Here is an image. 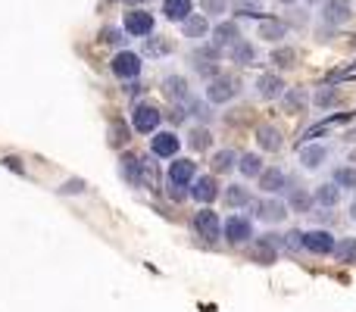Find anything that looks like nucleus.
Wrapping results in <instances>:
<instances>
[{"instance_id":"obj_1","label":"nucleus","mask_w":356,"mask_h":312,"mask_svg":"<svg viewBox=\"0 0 356 312\" xmlns=\"http://www.w3.org/2000/svg\"><path fill=\"white\" fill-rule=\"evenodd\" d=\"M160 109L150 107V103H138L135 109H132V125H135V131H141V135H150V131L160 129Z\"/></svg>"},{"instance_id":"obj_2","label":"nucleus","mask_w":356,"mask_h":312,"mask_svg":"<svg viewBox=\"0 0 356 312\" xmlns=\"http://www.w3.org/2000/svg\"><path fill=\"white\" fill-rule=\"evenodd\" d=\"M238 97V78H231V75H219V78H213L207 88V100L209 103H229Z\"/></svg>"},{"instance_id":"obj_3","label":"nucleus","mask_w":356,"mask_h":312,"mask_svg":"<svg viewBox=\"0 0 356 312\" xmlns=\"http://www.w3.org/2000/svg\"><path fill=\"white\" fill-rule=\"evenodd\" d=\"M109 69H113L116 78H138L141 75V56L132 54V50H122V54L113 56Z\"/></svg>"},{"instance_id":"obj_4","label":"nucleus","mask_w":356,"mask_h":312,"mask_svg":"<svg viewBox=\"0 0 356 312\" xmlns=\"http://www.w3.org/2000/svg\"><path fill=\"white\" fill-rule=\"evenodd\" d=\"M119 172L128 184L135 188H147V175H144V156H122L119 159Z\"/></svg>"},{"instance_id":"obj_5","label":"nucleus","mask_w":356,"mask_h":312,"mask_svg":"<svg viewBox=\"0 0 356 312\" xmlns=\"http://www.w3.org/2000/svg\"><path fill=\"white\" fill-rule=\"evenodd\" d=\"M335 238H331L328 231H322V228H316V231H306L303 234V250H309V253H316V256H328V253H335Z\"/></svg>"},{"instance_id":"obj_6","label":"nucleus","mask_w":356,"mask_h":312,"mask_svg":"<svg viewBox=\"0 0 356 312\" xmlns=\"http://www.w3.org/2000/svg\"><path fill=\"white\" fill-rule=\"evenodd\" d=\"M125 32L132 38H147L154 32V16L144 13V10H128L125 13Z\"/></svg>"},{"instance_id":"obj_7","label":"nucleus","mask_w":356,"mask_h":312,"mask_svg":"<svg viewBox=\"0 0 356 312\" xmlns=\"http://www.w3.org/2000/svg\"><path fill=\"white\" fill-rule=\"evenodd\" d=\"M194 231L200 234L203 241H216V238H219V231H222L219 216H216L213 210H200L194 216Z\"/></svg>"},{"instance_id":"obj_8","label":"nucleus","mask_w":356,"mask_h":312,"mask_svg":"<svg viewBox=\"0 0 356 312\" xmlns=\"http://www.w3.org/2000/svg\"><path fill=\"white\" fill-rule=\"evenodd\" d=\"M350 16H353L350 0H325L322 19L328 22V25H344V22H350Z\"/></svg>"},{"instance_id":"obj_9","label":"nucleus","mask_w":356,"mask_h":312,"mask_svg":"<svg viewBox=\"0 0 356 312\" xmlns=\"http://www.w3.org/2000/svg\"><path fill=\"white\" fill-rule=\"evenodd\" d=\"M225 238H229L231 244H247V241L253 238V225H250V219L231 216L229 222H225Z\"/></svg>"},{"instance_id":"obj_10","label":"nucleus","mask_w":356,"mask_h":312,"mask_svg":"<svg viewBox=\"0 0 356 312\" xmlns=\"http://www.w3.org/2000/svg\"><path fill=\"white\" fill-rule=\"evenodd\" d=\"M197 178V163H191V159H175L172 166H169V181L175 184V188H185V184H191Z\"/></svg>"},{"instance_id":"obj_11","label":"nucleus","mask_w":356,"mask_h":312,"mask_svg":"<svg viewBox=\"0 0 356 312\" xmlns=\"http://www.w3.org/2000/svg\"><path fill=\"white\" fill-rule=\"evenodd\" d=\"M216 194H219L216 175H200V178H194V184H191V197H194L197 203H213Z\"/></svg>"},{"instance_id":"obj_12","label":"nucleus","mask_w":356,"mask_h":312,"mask_svg":"<svg viewBox=\"0 0 356 312\" xmlns=\"http://www.w3.org/2000/svg\"><path fill=\"white\" fill-rule=\"evenodd\" d=\"M256 91H260L262 100H275V97L284 94V78H282V75L266 72V75H260V78H256Z\"/></svg>"},{"instance_id":"obj_13","label":"nucleus","mask_w":356,"mask_h":312,"mask_svg":"<svg viewBox=\"0 0 356 312\" xmlns=\"http://www.w3.org/2000/svg\"><path fill=\"white\" fill-rule=\"evenodd\" d=\"M253 212H256V219H262V222H282L284 219V212H288V206L284 203H278V200H260V203H253Z\"/></svg>"},{"instance_id":"obj_14","label":"nucleus","mask_w":356,"mask_h":312,"mask_svg":"<svg viewBox=\"0 0 356 312\" xmlns=\"http://www.w3.org/2000/svg\"><path fill=\"white\" fill-rule=\"evenodd\" d=\"M150 147H154V156H163V159H166V156L178 153L182 141H178V135H175V131H160V135L154 137V144H150Z\"/></svg>"},{"instance_id":"obj_15","label":"nucleus","mask_w":356,"mask_h":312,"mask_svg":"<svg viewBox=\"0 0 356 312\" xmlns=\"http://www.w3.org/2000/svg\"><path fill=\"white\" fill-rule=\"evenodd\" d=\"M163 16L169 22H185L188 16H194V3L191 0H163Z\"/></svg>"},{"instance_id":"obj_16","label":"nucleus","mask_w":356,"mask_h":312,"mask_svg":"<svg viewBox=\"0 0 356 312\" xmlns=\"http://www.w3.org/2000/svg\"><path fill=\"white\" fill-rule=\"evenodd\" d=\"M256 144H260L266 153H278L284 141H282V131H278L275 125H262V129L256 131Z\"/></svg>"},{"instance_id":"obj_17","label":"nucleus","mask_w":356,"mask_h":312,"mask_svg":"<svg viewBox=\"0 0 356 312\" xmlns=\"http://www.w3.org/2000/svg\"><path fill=\"white\" fill-rule=\"evenodd\" d=\"M260 188L266 190V194H278V190H284L288 188V178H284V172L282 169H266V172H260Z\"/></svg>"},{"instance_id":"obj_18","label":"nucleus","mask_w":356,"mask_h":312,"mask_svg":"<svg viewBox=\"0 0 356 312\" xmlns=\"http://www.w3.org/2000/svg\"><path fill=\"white\" fill-rule=\"evenodd\" d=\"M163 91H166V97H169V100H175V103H185L191 97L188 82H185L182 75H169L166 82H163Z\"/></svg>"},{"instance_id":"obj_19","label":"nucleus","mask_w":356,"mask_h":312,"mask_svg":"<svg viewBox=\"0 0 356 312\" xmlns=\"http://www.w3.org/2000/svg\"><path fill=\"white\" fill-rule=\"evenodd\" d=\"M325 156H328V150H325L322 144H306V147L300 150V163H303V169H319V166L325 163Z\"/></svg>"},{"instance_id":"obj_20","label":"nucleus","mask_w":356,"mask_h":312,"mask_svg":"<svg viewBox=\"0 0 356 312\" xmlns=\"http://www.w3.org/2000/svg\"><path fill=\"white\" fill-rule=\"evenodd\" d=\"M229 56H231V63H238V66H250V63L256 60V50H253L250 41H241V38H238L235 44H229Z\"/></svg>"},{"instance_id":"obj_21","label":"nucleus","mask_w":356,"mask_h":312,"mask_svg":"<svg viewBox=\"0 0 356 312\" xmlns=\"http://www.w3.org/2000/svg\"><path fill=\"white\" fill-rule=\"evenodd\" d=\"M284 34H288V22H282V19H262L260 22L262 41H282Z\"/></svg>"},{"instance_id":"obj_22","label":"nucleus","mask_w":356,"mask_h":312,"mask_svg":"<svg viewBox=\"0 0 356 312\" xmlns=\"http://www.w3.org/2000/svg\"><path fill=\"white\" fill-rule=\"evenodd\" d=\"M275 244H278V234H266V241H260V244L253 247V259H260V263H275Z\"/></svg>"},{"instance_id":"obj_23","label":"nucleus","mask_w":356,"mask_h":312,"mask_svg":"<svg viewBox=\"0 0 356 312\" xmlns=\"http://www.w3.org/2000/svg\"><path fill=\"white\" fill-rule=\"evenodd\" d=\"M313 203H316V197L306 188H291V210L294 212H309Z\"/></svg>"},{"instance_id":"obj_24","label":"nucleus","mask_w":356,"mask_h":312,"mask_svg":"<svg viewBox=\"0 0 356 312\" xmlns=\"http://www.w3.org/2000/svg\"><path fill=\"white\" fill-rule=\"evenodd\" d=\"M182 32H185V38H203V34L209 32V22L203 19V16H188V19L182 22Z\"/></svg>"},{"instance_id":"obj_25","label":"nucleus","mask_w":356,"mask_h":312,"mask_svg":"<svg viewBox=\"0 0 356 312\" xmlns=\"http://www.w3.org/2000/svg\"><path fill=\"white\" fill-rule=\"evenodd\" d=\"M313 197H316V203H322V206H335L337 200H341V188H337L335 181H328V184H319Z\"/></svg>"},{"instance_id":"obj_26","label":"nucleus","mask_w":356,"mask_h":312,"mask_svg":"<svg viewBox=\"0 0 356 312\" xmlns=\"http://www.w3.org/2000/svg\"><path fill=\"white\" fill-rule=\"evenodd\" d=\"M238 169H241L244 178H260L262 172V163L256 153H241V159H238Z\"/></svg>"},{"instance_id":"obj_27","label":"nucleus","mask_w":356,"mask_h":312,"mask_svg":"<svg viewBox=\"0 0 356 312\" xmlns=\"http://www.w3.org/2000/svg\"><path fill=\"white\" fill-rule=\"evenodd\" d=\"M235 166H238V153H235V150H219V153H216V159H213V172H216V175L231 172Z\"/></svg>"},{"instance_id":"obj_28","label":"nucleus","mask_w":356,"mask_h":312,"mask_svg":"<svg viewBox=\"0 0 356 312\" xmlns=\"http://www.w3.org/2000/svg\"><path fill=\"white\" fill-rule=\"evenodd\" d=\"M225 203H229L231 210H238V206H247L250 203V190L244 188V184H231V188L225 190Z\"/></svg>"},{"instance_id":"obj_29","label":"nucleus","mask_w":356,"mask_h":312,"mask_svg":"<svg viewBox=\"0 0 356 312\" xmlns=\"http://www.w3.org/2000/svg\"><path fill=\"white\" fill-rule=\"evenodd\" d=\"M238 38H241V32H238L235 22H219L216 25V44H235Z\"/></svg>"},{"instance_id":"obj_30","label":"nucleus","mask_w":356,"mask_h":312,"mask_svg":"<svg viewBox=\"0 0 356 312\" xmlns=\"http://www.w3.org/2000/svg\"><path fill=\"white\" fill-rule=\"evenodd\" d=\"M284 107H288V113H303V107H306V91L291 88L288 94H284Z\"/></svg>"},{"instance_id":"obj_31","label":"nucleus","mask_w":356,"mask_h":312,"mask_svg":"<svg viewBox=\"0 0 356 312\" xmlns=\"http://www.w3.org/2000/svg\"><path fill=\"white\" fill-rule=\"evenodd\" d=\"M337 263H356V238H344L341 244L335 247Z\"/></svg>"},{"instance_id":"obj_32","label":"nucleus","mask_w":356,"mask_h":312,"mask_svg":"<svg viewBox=\"0 0 356 312\" xmlns=\"http://www.w3.org/2000/svg\"><path fill=\"white\" fill-rule=\"evenodd\" d=\"M316 107H322V109H328V107H337L341 103V91L337 88H322V91H316Z\"/></svg>"},{"instance_id":"obj_33","label":"nucleus","mask_w":356,"mask_h":312,"mask_svg":"<svg viewBox=\"0 0 356 312\" xmlns=\"http://www.w3.org/2000/svg\"><path fill=\"white\" fill-rule=\"evenodd\" d=\"M335 184H337L341 190L356 188V169H353V166H341V169L335 172Z\"/></svg>"},{"instance_id":"obj_34","label":"nucleus","mask_w":356,"mask_h":312,"mask_svg":"<svg viewBox=\"0 0 356 312\" xmlns=\"http://www.w3.org/2000/svg\"><path fill=\"white\" fill-rule=\"evenodd\" d=\"M294 60H297V54L291 47H278L275 54H272V63H275V66H282V69L294 66Z\"/></svg>"},{"instance_id":"obj_35","label":"nucleus","mask_w":356,"mask_h":312,"mask_svg":"<svg viewBox=\"0 0 356 312\" xmlns=\"http://www.w3.org/2000/svg\"><path fill=\"white\" fill-rule=\"evenodd\" d=\"M188 144H191V150H207L209 147V131L207 129H194L191 131V137H188Z\"/></svg>"},{"instance_id":"obj_36","label":"nucleus","mask_w":356,"mask_h":312,"mask_svg":"<svg viewBox=\"0 0 356 312\" xmlns=\"http://www.w3.org/2000/svg\"><path fill=\"white\" fill-rule=\"evenodd\" d=\"M125 141H128L125 125H122V122H113V125H109V144H113V147H122Z\"/></svg>"},{"instance_id":"obj_37","label":"nucleus","mask_w":356,"mask_h":312,"mask_svg":"<svg viewBox=\"0 0 356 312\" xmlns=\"http://www.w3.org/2000/svg\"><path fill=\"white\" fill-rule=\"evenodd\" d=\"M203 10H207V13H213V16H219V13H225V10H229V3H225V0H203Z\"/></svg>"},{"instance_id":"obj_38","label":"nucleus","mask_w":356,"mask_h":312,"mask_svg":"<svg viewBox=\"0 0 356 312\" xmlns=\"http://www.w3.org/2000/svg\"><path fill=\"white\" fill-rule=\"evenodd\" d=\"M147 50H150V54H172V44H169V41H156V38H150Z\"/></svg>"},{"instance_id":"obj_39","label":"nucleus","mask_w":356,"mask_h":312,"mask_svg":"<svg viewBox=\"0 0 356 312\" xmlns=\"http://www.w3.org/2000/svg\"><path fill=\"white\" fill-rule=\"evenodd\" d=\"M60 190L63 194H81V190H85V181H81V178H72V181H66Z\"/></svg>"},{"instance_id":"obj_40","label":"nucleus","mask_w":356,"mask_h":312,"mask_svg":"<svg viewBox=\"0 0 356 312\" xmlns=\"http://www.w3.org/2000/svg\"><path fill=\"white\" fill-rule=\"evenodd\" d=\"M238 13H244V16H260L262 10L256 7V3H238Z\"/></svg>"},{"instance_id":"obj_41","label":"nucleus","mask_w":356,"mask_h":312,"mask_svg":"<svg viewBox=\"0 0 356 312\" xmlns=\"http://www.w3.org/2000/svg\"><path fill=\"white\" fill-rule=\"evenodd\" d=\"M191 109H194V115H197V119H203V122H207V119H209V109H207V107H203V103L191 100Z\"/></svg>"},{"instance_id":"obj_42","label":"nucleus","mask_w":356,"mask_h":312,"mask_svg":"<svg viewBox=\"0 0 356 312\" xmlns=\"http://www.w3.org/2000/svg\"><path fill=\"white\" fill-rule=\"evenodd\" d=\"M103 41H125V38H122V32H116V28H103Z\"/></svg>"},{"instance_id":"obj_43","label":"nucleus","mask_w":356,"mask_h":312,"mask_svg":"<svg viewBox=\"0 0 356 312\" xmlns=\"http://www.w3.org/2000/svg\"><path fill=\"white\" fill-rule=\"evenodd\" d=\"M169 119H172V122H182V119H185V107H182V103H175L172 113H169Z\"/></svg>"},{"instance_id":"obj_44","label":"nucleus","mask_w":356,"mask_h":312,"mask_svg":"<svg viewBox=\"0 0 356 312\" xmlns=\"http://www.w3.org/2000/svg\"><path fill=\"white\" fill-rule=\"evenodd\" d=\"M3 166H7V169H13V172H22V163L16 159V156H7V159H3Z\"/></svg>"},{"instance_id":"obj_45","label":"nucleus","mask_w":356,"mask_h":312,"mask_svg":"<svg viewBox=\"0 0 356 312\" xmlns=\"http://www.w3.org/2000/svg\"><path fill=\"white\" fill-rule=\"evenodd\" d=\"M350 219L356 222V200H353V206H350Z\"/></svg>"},{"instance_id":"obj_46","label":"nucleus","mask_w":356,"mask_h":312,"mask_svg":"<svg viewBox=\"0 0 356 312\" xmlns=\"http://www.w3.org/2000/svg\"><path fill=\"white\" fill-rule=\"evenodd\" d=\"M125 3H132V7H138V3H147V0H125Z\"/></svg>"},{"instance_id":"obj_47","label":"nucleus","mask_w":356,"mask_h":312,"mask_svg":"<svg viewBox=\"0 0 356 312\" xmlns=\"http://www.w3.org/2000/svg\"><path fill=\"white\" fill-rule=\"evenodd\" d=\"M350 159H353V163H356V150H353V156H350Z\"/></svg>"},{"instance_id":"obj_48","label":"nucleus","mask_w":356,"mask_h":312,"mask_svg":"<svg viewBox=\"0 0 356 312\" xmlns=\"http://www.w3.org/2000/svg\"><path fill=\"white\" fill-rule=\"evenodd\" d=\"M282 3H294V0H282Z\"/></svg>"}]
</instances>
